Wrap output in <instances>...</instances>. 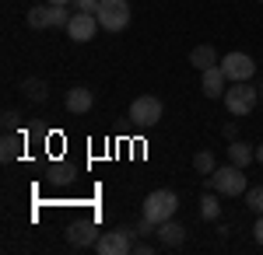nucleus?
Instances as JSON below:
<instances>
[{
    "label": "nucleus",
    "instance_id": "5701e85b",
    "mask_svg": "<svg viewBox=\"0 0 263 255\" xmlns=\"http://www.w3.org/2000/svg\"><path fill=\"white\" fill-rule=\"evenodd\" d=\"M4 130H18V112L14 109H4Z\"/></svg>",
    "mask_w": 263,
    "mask_h": 255
},
{
    "label": "nucleus",
    "instance_id": "c85d7f7f",
    "mask_svg": "<svg viewBox=\"0 0 263 255\" xmlns=\"http://www.w3.org/2000/svg\"><path fill=\"white\" fill-rule=\"evenodd\" d=\"M260 4H263V0H260Z\"/></svg>",
    "mask_w": 263,
    "mask_h": 255
},
{
    "label": "nucleus",
    "instance_id": "6ab92c4d",
    "mask_svg": "<svg viewBox=\"0 0 263 255\" xmlns=\"http://www.w3.org/2000/svg\"><path fill=\"white\" fill-rule=\"evenodd\" d=\"M214 168H218V157L211 154V151H197V154H193V172H197V175H211Z\"/></svg>",
    "mask_w": 263,
    "mask_h": 255
},
{
    "label": "nucleus",
    "instance_id": "dca6fc26",
    "mask_svg": "<svg viewBox=\"0 0 263 255\" xmlns=\"http://www.w3.org/2000/svg\"><path fill=\"white\" fill-rule=\"evenodd\" d=\"M28 25H32V28H53V7H49V4L28 7Z\"/></svg>",
    "mask_w": 263,
    "mask_h": 255
},
{
    "label": "nucleus",
    "instance_id": "f8f14e48",
    "mask_svg": "<svg viewBox=\"0 0 263 255\" xmlns=\"http://www.w3.org/2000/svg\"><path fill=\"white\" fill-rule=\"evenodd\" d=\"M91 105H95V95H91L88 88H70V91H67V112H70V116L91 112Z\"/></svg>",
    "mask_w": 263,
    "mask_h": 255
},
{
    "label": "nucleus",
    "instance_id": "1a4fd4ad",
    "mask_svg": "<svg viewBox=\"0 0 263 255\" xmlns=\"http://www.w3.org/2000/svg\"><path fill=\"white\" fill-rule=\"evenodd\" d=\"M95 241H99L95 220H74L67 227V245H74V248H95Z\"/></svg>",
    "mask_w": 263,
    "mask_h": 255
},
{
    "label": "nucleus",
    "instance_id": "4be33fe9",
    "mask_svg": "<svg viewBox=\"0 0 263 255\" xmlns=\"http://www.w3.org/2000/svg\"><path fill=\"white\" fill-rule=\"evenodd\" d=\"M134 231H137V238H151V235H158V224H155V220H147V217L141 214V220H137V227H134Z\"/></svg>",
    "mask_w": 263,
    "mask_h": 255
},
{
    "label": "nucleus",
    "instance_id": "6e6552de",
    "mask_svg": "<svg viewBox=\"0 0 263 255\" xmlns=\"http://www.w3.org/2000/svg\"><path fill=\"white\" fill-rule=\"evenodd\" d=\"M99 14H88V11H74V18L67 25V35L74 42H91L95 39V32H99Z\"/></svg>",
    "mask_w": 263,
    "mask_h": 255
},
{
    "label": "nucleus",
    "instance_id": "39448f33",
    "mask_svg": "<svg viewBox=\"0 0 263 255\" xmlns=\"http://www.w3.org/2000/svg\"><path fill=\"white\" fill-rule=\"evenodd\" d=\"M95 14H99V25L105 32H123L130 25V4L126 0H102Z\"/></svg>",
    "mask_w": 263,
    "mask_h": 255
},
{
    "label": "nucleus",
    "instance_id": "ddd939ff",
    "mask_svg": "<svg viewBox=\"0 0 263 255\" xmlns=\"http://www.w3.org/2000/svg\"><path fill=\"white\" fill-rule=\"evenodd\" d=\"M21 151H25V140H21L14 130H7L4 140H0V161L11 164V161H18V157H21Z\"/></svg>",
    "mask_w": 263,
    "mask_h": 255
},
{
    "label": "nucleus",
    "instance_id": "412c9836",
    "mask_svg": "<svg viewBox=\"0 0 263 255\" xmlns=\"http://www.w3.org/2000/svg\"><path fill=\"white\" fill-rule=\"evenodd\" d=\"M246 206H249V210H253L256 217L263 214V185H253V189H246Z\"/></svg>",
    "mask_w": 263,
    "mask_h": 255
},
{
    "label": "nucleus",
    "instance_id": "f03ea898",
    "mask_svg": "<svg viewBox=\"0 0 263 255\" xmlns=\"http://www.w3.org/2000/svg\"><path fill=\"white\" fill-rule=\"evenodd\" d=\"M176 210H179V196H176L172 189H155V193H147V199H144V206H141V214L147 217V220H155V224L172 220Z\"/></svg>",
    "mask_w": 263,
    "mask_h": 255
},
{
    "label": "nucleus",
    "instance_id": "cd10ccee",
    "mask_svg": "<svg viewBox=\"0 0 263 255\" xmlns=\"http://www.w3.org/2000/svg\"><path fill=\"white\" fill-rule=\"evenodd\" d=\"M49 4H74V0H49Z\"/></svg>",
    "mask_w": 263,
    "mask_h": 255
},
{
    "label": "nucleus",
    "instance_id": "20e7f679",
    "mask_svg": "<svg viewBox=\"0 0 263 255\" xmlns=\"http://www.w3.org/2000/svg\"><path fill=\"white\" fill-rule=\"evenodd\" d=\"M162 112H165L162 98H155V95H141V98H134V105H130V122H134V126H144V130H151V126L162 122Z\"/></svg>",
    "mask_w": 263,
    "mask_h": 255
},
{
    "label": "nucleus",
    "instance_id": "f3484780",
    "mask_svg": "<svg viewBox=\"0 0 263 255\" xmlns=\"http://www.w3.org/2000/svg\"><path fill=\"white\" fill-rule=\"evenodd\" d=\"M21 95H25L28 101H46L49 98V88H46V80L28 77V80H21Z\"/></svg>",
    "mask_w": 263,
    "mask_h": 255
},
{
    "label": "nucleus",
    "instance_id": "9b49d317",
    "mask_svg": "<svg viewBox=\"0 0 263 255\" xmlns=\"http://www.w3.org/2000/svg\"><path fill=\"white\" fill-rule=\"evenodd\" d=\"M158 241H162L165 248H182V241H186V227H182L179 220L172 217V220H165V224H158Z\"/></svg>",
    "mask_w": 263,
    "mask_h": 255
},
{
    "label": "nucleus",
    "instance_id": "b1692460",
    "mask_svg": "<svg viewBox=\"0 0 263 255\" xmlns=\"http://www.w3.org/2000/svg\"><path fill=\"white\" fill-rule=\"evenodd\" d=\"M74 4H78V11H88V14H95L102 0H74Z\"/></svg>",
    "mask_w": 263,
    "mask_h": 255
},
{
    "label": "nucleus",
    "instance_id": "f257e3e1",
    "mask_svg": "<svg viewBox=\"0 0 263 255\" xmlns=\"http://www.w3.org/2000/svg\"><path fill=\"white\" fill-rule=\"evenodd\" d=\"M207 189H214L218 196H242L246 193V172L239 164H224V168H214L207 175Z\"/></svg>",
    "mask_w": 263,
    "mask_h": 255
},
{
    "label": "nucleus",
    "instance_id": "bb28decb",
    "mask_svg": "<svg viewBox=\"0 0 263 255\" xmlns=\"http://www.w3.org/2000/svg\"><path fill=\"white\" fill-rule=\"evenodd\" d=\"M256 161H260V164H263V143H260V147H256Z\"/></svg>",
    "mask_w": 263,
    "mask_h": 255
},
{
    "label": "nucleus",
    "instance_id": "a878e982",
    "mask_svg": "<svg viewBox=\"0 0 263 255\" xmlns=\"http://www.w3.org/2000/svg\"><path fill=\"white\" fill-rule=\"evenodd\" d=\"M253 238H256V245L263 248V214L256 217V227H253Z\"/></svg>",
    "mask_w": 263,
    "mask_h": 255
},
{
    "label": "nucleus",
    "instance_id": "423d86ee",
    "mask_svg": "<svg viewBox=\"0 0 263 255\" xmlns=\"http://www.w3.org/2000/svg\"><path fill=\"white\" fill-rule=\"evenodd\" d=\"M134 238H137V231H130V227L105 231V235H99V241H95V252L99 255H126V252H134Z\"/></svg>",
    "mask_w": 263,
    "mask_h": 255
},
{
    "label": "nucleus",
    "instance_id": "9d476101",
    "mask_svg": "<svg viewBox=\"0 0 263 255\" xmlns=\"http://www.w3.org/2000/svg\"><path fill=\"white\" fill-rule=\"evenodd\" d=\"M200 88H203V95L207 98H224V91H228V77H224V70H221V63L218 67H207V70H200Z\"/></svg>",
    "mask_w": 263,
    "mask_h": 255
},
{
    "label": "nucleus",
    "instance_id": "a211bd4d",
    "mask_svg": "<svg viewBox=\"0 0 263 255\" xmlns=\"http://www.w3.org/2000/svg\"><path fill=\"white\" fill-rule=\"evenodd\" d=\"M74 178H78V172L70 164H49V172H46V182H53V185H70Z\"/></svg>",
    "mask_w": 263,
    "mask_h": 255
},
{
    "label": "nucleus",
    "instance_id": "393cba45",
    "mask_svg": "<svg viewBox=\"0 0 263 255\" xmlns=\"http://www.w3.org/2000/svg\"><path fill=\"white\" fill-rule=\"evenodd\" d=\"M221 133H224V140L232 143V140H239V126H235V122H228V126H221Z\"/></svg>",
    "mask_w": 263,
    "mask_h": 255
},
{
    "label": "nucleus",
    "instance_id": "7ed1b4c3",
    "mask_svg": "<svg viewBox=\"0 0 263 255\" xmlns=\"http://www.w3.org/2000/svg\"><path fill=\"white\" fill-rule=\"evenodd\" d=\"M256 98H260V91L249 80H232V88L224 91V109L232 116H249L256 109Z\"/></svg>",
    "mask_w": 263,
    "mask_h": 255
},
{
    "label": "nucleus",
    "instance_id": "4468645a",
    "mask_svg": "<svg viewBox=\"0 0 263 255\" xmlns=\"http://www.w3.org/2000/svg\"><path fill=\"white\" fill-rule=\"evenodd\" d=\"M228 161L239 164V168H249V164L256 161V147H249L242 140H232V143H228Z\"/></svg>",
    "mask_w": 263,
    "mask_h": 255
},
{
    "label": "nucleus",
    "instance_id": "aec40b11",
    "mask_svg": "<svg viewBox=\"0 0 263 255\" xmlns=\"http://www.w3.org/2000/svg\"><path fill=\"white\" fill-rule=\"evenodd\" d=\"M200 217H203V220H218V217H221V206H218V196H214V189L200 196Z\"/></svg>",
    "mask_w": 263,
    "mask_h": 255
},
{
    "label": "nucleus",
    "instance_id": "2eb2a0df",
    "mask_svg": "<svg viewBox=\"0 0 263 255\" xmlns=\"http://www.w3.org/2000/svg\"><path fill=\"white\" fill-rule=\"evenodd\" d=\"M190 67H197V70H207V67H218V49L214 46H197V49H190Z\"/></svg>",
    "mask_w": 263,
    "mask_h": 255
},
{
    "label": "nucleus",
    "instance_id": "0eeeda50",
    "mask_svg": "<svg viewBox=\"0 0 263 255\" xmlns=\"http://www.w3.org/2000/svg\"><path fill=\"white\" fill-rule=\"evenodd\" d=\"M221 70H224V77H228V80H253L256 63H253L249 53H228V56L221 59Z\"/></svg>",
    "mask_w": 263,
    "mask_h": 255
}]
</instances>
